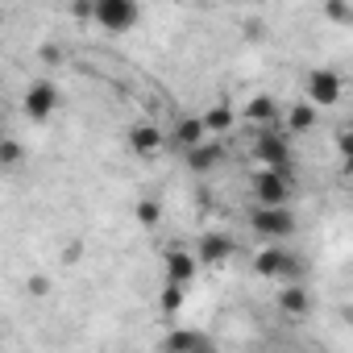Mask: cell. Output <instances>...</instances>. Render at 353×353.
<instances>
[{
	"label": "cell",
	"instance_id": "obj_1",
	"mask_svg": "<svg viewBox=\"0 0 353 353\" xmlns=\"http://www.w3.org/2000/svg\"><path fill=\"white\" fill-rule=\"evenodd\" d=\"M141 9H137V0H96L92 5V21L108 34H129L137 26Z\"/></svg>",
	"mask_w": 353,
	"mask_h": 353
},
{
	"label": "cell",
	"instance_id": "obj_2",
	"mask_svg": "<svg viewBox=\"0 0 353 353\" xmlns=\"http://www.w3.org/2000/svg\"><path fill=\"white\" fill-rule=\"evenodd\" d=\"M254 162H258V170H274V174H291V145H287V137L283 133H258L254 137Z\"/></svg>",
	"mask_w": 353,
	"mask_h": 353
},
{
	"label": "cell",
	"instance_id": "obj_3",
	"mask_svg": "<svg viewBox=\"0 0 353 353\" xmlns=\"http://www.w3.org/2000/svg\"><path fill=\"white\" fill-rule=\"evenodd\" d=\"M254 200L258 208H287L291 192H295V179L291 174H274V170H254Z\"/></svg>",
	"mask_w": 353,
	"mask_h": 353
},
{
	"label": "cell",
	"instance_id": "obj_4",
	"mask_svg": "<svg viewBox=\"0 0 353 353\" xmlns=\"http://www.w3.org/2000/svg\"><path fill=\"white\" fill-rule=\"evenodd\" d=\"M250 225H254V233H262L270 241H283V237L295 233V212L291 208H254Z\"/></svg>",
	"mask_w": 353,
	"mask_h": 353
},
{
	"label": "cell",
	"instance_id": "obj_5",
	"mask_svg": "<svg viewBox=\"0 0 353 353\" xmlns=\"http://www.w3.org/2000/svg\"><path fill=\"white\" fill-rule=\"evenodd\" d=\"M21 108H26L30 121H50L54 108H59V88H54V79H38V83H30Z\"/></svg>",
	"mask_w": 353,
	"mask_h": 353
},
{
	"label": "cell",
	"instance_id": "obj_6",
	"mask_svg": "<svg viewBox=\"0 0 353 353\" xmlns=\"http://www.w3.org/2000/svg\"><path fill=\"white\" fill-rule=\"evenodd\" d=\"M192 258H196V266L221 270V266H229V258H233V237H229V233H204Z\"/></svg>",
	"mask_w": 353,
	"mask_h": 353
},
{
	"label": "cell",
	"instance_id": "obj_7",
	"mask_svg": "<svg viewBox=\"0 0 353 353\" xmlns=\"http://www.w3.org/2000/svg\"><path fill=\"white\" fill-rule=\"evenodd\" d=\"M336 100H341V75L328 71V67L312 71V75H307V104H312V108H328V104H336Z\"/></svg>",
	"mask_w": 353,
	"mask_h": 353
},
{
	"label": "cell",
	"instance_id": "obj_8",
	"mask_svg": "<svg viewBox=\"0 0 353 353\" xmlns=\"http://www.w3.org/2000/svg\"><path fill=\"white\" fill-rule=\"evenodd\" d=\"M162 141H166V133H162L154 121H137V125L129 129V145H133L137 158H154V154L162 150Z\"/></svg>",
	"mask_w": 353,
	"mask_h": 353
},
{
	"label": "cell",
	"instance_id": "obj_9",
	"mask_svg": "<svg viewBox=\"0 0 353 353\" xmlns=\"http://www.w3.org/2000/svg\"><path fill=\"white\" fill-rule=\"evenodd\" d=\"M162 266H166V283H179V287H192V279H196V270H200L188 250H166Z\"/></svg>",
	"mask_w": 353,
	"mask_h": 353
},
{
	"label": "cell",
	"instance_id": "obj_10",
	"mask_svg": "<svg viewBox=\"0 0 353 353\" xmlns=\"http://www.w3.org/2000/svg\"><path fill=\"white\" fill-rule=\"evenodd\" d=\"M170 137H174V145H179L183 154L208 141V133H204V125H200V117H183V121H174V133H170Z\"/></svg>",
	"mask_w": 353,
	"mask_h": 353
},
{
	"label": "cell",
	"instance_id": "obj_11",
	"mask_svg": "<svg viewBox=\"0 0 353 353\" xmlns=\"http://www.w3.org/2000/svg\"><path fill=\"white\" fill-rule=\"evenodd\" d=\"M221 162H225V145H216V141H204V145L188 150V166H192L196 174H208V170H216Z\"/></svg>",
	"mask_w": 353,
	"mask_h": 353
},
{
	"label": "cell",
	"instance_id": "obj_12",
	"mask_svg": "<svg viewBox=\"0 0 353 353\" xmlns=\"http://www.w3.org/2000/svg\"><path fill=\"white\" fill-rule=\"evenodd\" d=\"M274 117H279V104H274V96H254V100L245 104V121H250V125H258V129L274 125Z\"/></svg>",
	"mask_w": 353,
	"mask_h": 353
},
{
	"label": "cell",
	"instance_id": "obj_13",
	"mask_svg": "<svg viewBox=\"0 0 353 353\" xmlns=\"http://www.w3.org/2000/svg\"><path fill=\"white\" fill-rule=\"evenodd\" d=\"M279 307H283L287 316H307V291H303L299 283H283V291H279Z\"/></svg>",
	"mask_w": 353,
	"mask_h": 353
},
{
	"label": "cell",
	"instance_id": "obj_14",
	"mask_svg": "<svg viewBox=\"0 0 353 353\" xmlns=\"http://www.w3.org/2000/svg\"><path fill=\"white\" fill-rule=\"evenodd\" d=\"M233 121H237V117H233V108H229V104H212V108L200 117L204 133H229V129H233Z\"/></svg>",
	"mask_w": 353,
	"mask_h": 353
},
{
	"label": "cell",
	"instance_id": "obj_15",
	"mask_svg": "<svg viewBox=\"0 0 353 353\" xmlns=\"http://www.w3.org/2000/svg\"><path fill=\"white\" fill-rule=\"evenodd\" d=\"M312 125H316V108H312L307 100L291 104V112H287V133H307Z\"/></svg>",
	"mask_w": 353,
	"mask_h": 353
},
{
	"label": "cell",
	"instance_id": "obj_16",
	"mask_svg": "<svg viewBox=\"0 0 353 353\" xmlns=\"http://www.w3.org/2000/svg\"><path fill=\"white\" fill-rule=\"evenodd\" d=\"M283 258H287V250H262V254L254 258V270H258L262 279H279V274H283Z\"/></svg>",
	"mask_w": 353,
	"mask_h": 353
},
{
	"label": "cell",
	"instance_id": "obj_17",
	"mask_svg": "<svg viewBox=\"0 0 353 353\" xmlns=\"http://www.w3.org/2000/svg\"><path fill=\"white\" fill-rule=\"evenodd\" d=\"M26 162V145L17 137H0V170H17Z\"/></svg>",
	"mask_w": 353,
	"mask_h": 353
},
{
	"label": "cell",
	"instance_id": "obj_18",
	"mask_svg": "<svg viewBox=\"0 0 353 353\" xmlns=\"http://www.w3.org/2000/svg\"><path fill=\"white\" fill-rule=\"evenodd\" d=\"M200 345H204V336H200V332H192V328L170 332V341H166V349H170V353H196Z\"/></svg>",
	"mask_w": 353,
	"mask_h": 353
},
{
	"label": "cell",
	"instance_id": "obj_19",
	"mask_svg": "<svg viewBox=\"0 0 353 353\" xmlns=\"http://www.w3.org/2000/svg\"><path fill=\"white\" fill-rule=\"evenodd\" d=\"M183 303H188V287H179V283H166V287H162V312H166V316H174Z\"/></svg>",
	"mask_w": 353,
	"mask_h": 353
},
{
	"label": "cell",
	"instance_id": "obj_20",
	"mask_svg": "<svg viewBox=\"0 0 353 353\" xmlns=\"http://www.w3.org/2000/svg\"><path fill=\"white\" fill-rule=\"evenodd\" d=\"M133 212H137V225H145V229H154V225L162 221V204H158V200H137Z\"/></svg>",
	"mask_w": 353,
	"mask_h": 353
},
{
	"label": "cell",
	"instance_id": "obj_21",
	"mask_svg": "<svg viewBox=\"0 0 353 353\" xmlns=\"http://www.w3.org/2000/svg\"><path fill=\"white\" fill-rule=\"evenodd\" d=\"M26 291H30L34 299H46V295L54 291V283H50V274H34V279L26 283Z\"/></svg>",
	"mask_w": 353,
	"mask_h": 353
},
{
	"label": "cell",
	"instance_id": "obj_22",
	"mask_svg": "<svg viewBox=\"0 0 353 353\" xmlns=\"http://www.w3.org/2000/svg\"><path fill=\"white\" fill-rule=\"evenodd\" d=\"M324 13H328L332 21H353V9H349V5H328Z\"/></svg>",
	"mask_w": 353,
	"mask_h": 353
},
{
	"label": "cell",
	"instance_id": "obj_23",
	"mask_svg": "<svg viewBox=\"0 0 353 353\" xmlns=\"http://www.w3.org/2000/svg\"><path fill=\"white\" fill-rule=\"evenodd\" d=\"M71 17H79V21H92V0H75V5H71Z\"/></svg>",
	"mask_w": 353,
	"mask_h": 353
},
{
	"label": "cell",
	"instance_id": "obj_24",
	"mask_svg": "<svg viewBox=\"0 0 353 353\" xmlns=\"http://www.w3.org/2000/svg\"><path fill=\"white\" fill-rule=\"evenodd\" d=\"M42 59H46V63H59V59H63V50H59V46H42Z\"/></svg>",
	"mask_w": 353,
	"mask_h": 353
},
{
	"label": "cell",
	"instance_id": "obj_25",
	"mask_svg": "<svg viewBox=\"0 0 353 353\" xmlns=\"http://www.w3.org/2000/svg\"><path fill=\"white\" fill-rule=\"evenodd\" d=\"M79 254H83V245H79V241H75V245H67V254H63V262H75V258H79Z\"/></svg>",
	"mask_w": 353,
	"mask_h": 353
},
{
	"label": "cell",
	"instance_id": "obj_26",
	"mask_svg": "<svg viewBox=\"0 0 353 353\" xmlns=\"http://www.w3.org/2000/svg\"><path fill=\"white\" fill-rule=\"evenodd\" d=\"M196 353H216V349H212V345H208V341H204V345H200V349H196Z\"/></svg>",
	"mask_w": 353,
	"mask_h": 353
}]
</instances>
